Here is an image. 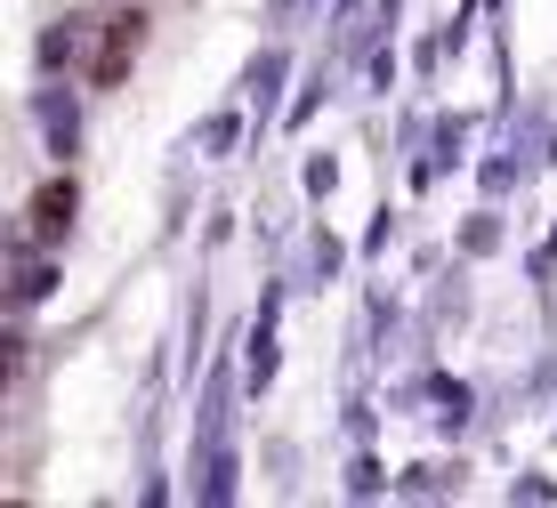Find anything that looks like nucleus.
Returning a JSON list of instances; mask_svg holds the SVG:
<instances>
[{
  "mask_svg": "<svg viewBox=\"0 0 557 508\" xmlns=\"http://www.w3.org/2000/svg\"><path fill=\"white\" fill-rule=\"evenodd\" d=\"M146 25H153L146 9H122V16H106V25H98V57H89V82H98V89H122L129 82V65H138V49H146Z\"/></svg>",
  "mask_w": 557,
  "mask_h": 508,
  "instance_id": "obj_1",
  "label": "nucleus"
},
{
  "mask_svg": "<svg viewBox=\"0 0 557 508\" xmlns=\"http://www.w3.org/2000/svg\"><path fill=\"white\" fill-rule=\"evenodd\" d=\"M73 210H82V194H73V178H49L41 194H33V234H41V243H57V234L73 226Z\"/></svg>",
  "mask_w": 557,
  "mask_h": 508,
  "instance_id": "obj_2",
  "label": "nucleus"
},
{
  "mask_svg": "<svg viewBox=\"0 0 557 508\" xmlns=\"http://www.w3.org/2000/svg\"><path fill=\"white\" fill-rule=\"evenodd\" d=\"M41 122H49L57 153H73V97H41Z\"/></svg>",
  "mask_w": 557,
  "mask_h": 508,
  "instance_id": "obj_3",
  "label": "nucleus"
},
{
  "mask_svg": "<svg viewBox=\"0 0 557 508\" xmlns=\"http://www.w3.org/2000/svg\"><path fill=\"white\" fill-rule=\"evenodd\" d=\"M235 129H243L235 113H210V122L195 129V146H202V153H226V146H235Z\"/></svg>",
  "mask_w": 557,
  "mask_h": 508,
  "instance_id": "obj_4",
  "label": "nucleus"
},
{
  "mask_svg": "<svg viewBox=\"0 0 557 508\" xmlns=\"http://www.w3.org/2000/svg\"><path fill=\"white\" fill-rule=\"evenodd\" d=\"M41 290H49V267L41 259H16V307H33Z\"/></svg>",
  "mask_w": 557,
  "mask_h": 508,
  "instance_id": "obj_5",
  "label": "nucleus"
},
{
  "mask_svg": "<svg viewBox=\"0 0 557 508\" xmlns=\"http://www.w3.org/2000/svg\"><path fill=\"white\" fill-rule=\"evenodd\" d=\"M251 380H259V387L275 380V331H267V323L251 331Z\"/></svg>",
  "mask_w": 557,
  "mask_h": 508,
  "instance_id": "obj_6",
  "label": "nucleus"
}]
</instances>
